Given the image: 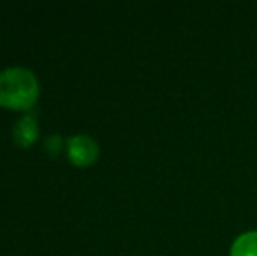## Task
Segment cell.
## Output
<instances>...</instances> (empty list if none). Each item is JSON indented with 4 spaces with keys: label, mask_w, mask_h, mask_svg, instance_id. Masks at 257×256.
<instances>
[{
    "label": "cell",
    "mask_w": 257,
    "mask_h": 256,
    "mask_svg": "<svg viewBox=\"0 0 257 256\" xmlns=\"http://www.w3.org/2000/svg\"><path fill=\"white\" fill-rule=\"evenodd\" d=\"M39 95V81L25 67L0 70V106L11 109H28Z\"/></svg>",
    "instance_id": "1"
},
{
    "label": "cell",
    "mask_w": 257,
    "mask_h": 256,
    "mask_svg": "<svg viewBox=\"0 0 257 256\" xmlns=\"http://www.w3.org/2000/svg\"><path fill=\"white\" fill-rule=\"evenodd\" d=\"M98 144L93 137L84 135V133H77L72 135L67 140V153L68 158L74 165L79 167H86V165L93 163L98 158Z\"/></svg>",
    "instance_id": "2"
},
{
    "label": "cell",
    "mask_w": 257,
    "mask_h": 256,
    "mask_svg": "<svg viewBox=\"0 0 257 256\" xmlns=\"http://www.w3.org/2000/svg\"><path fill=\"white\" fill-rule=\"evenodd\" d=\"M14 142L20 147H28L37 139V118L35 113H27L14 123L13 128Z\"/></svg>",
    "instance_id": "3"
},
{
    "label": "cell",
    "mask_w": 257,
    "mask_h": 256,
    "mask_svg": "<svg viewBox=\"0 0 257 256\" xmlns=\"http://www.w3.org/2000/svg\"><path fill=\"white\" fill-rule=\"evenodd\" d=\"M229 256H257V230L240 233L231 244Z\"/></svg>",
    "instance_id": "4"
},
{
    "label": "cell",
    "mask_w": 257,
    "mask_h": 256,
    "mask_svg": "<svg viewBox=\"0 0 257 256\" xmlns=\"http://www.w3.org/2000/svg\"><path fill=\"white\" fill-rule=\"evenodd\" d=\"M61 144H63V140H61V137L58 135V133H53V135H48L44 140V147L46 151H48L51 156H56L58 153H60L61 149Z\"/></svg>",
    "instance_id": "5"
}]
</instances>
